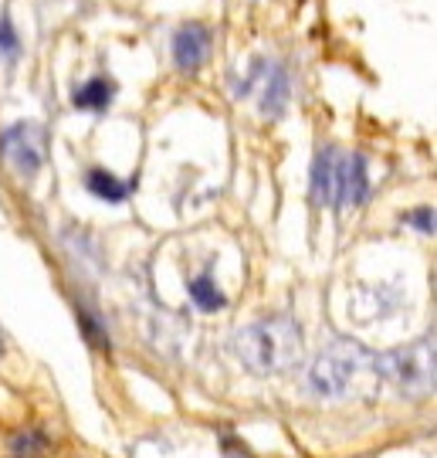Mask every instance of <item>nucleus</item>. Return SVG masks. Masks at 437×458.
<instances>
[{
  "label": "nucleus",
  "instance_id": "nucleus-1",
  "mask_svg": "<svg viewBox=\"0 0 437 458\" xmlns=\"http://www.w3.org/2000/svg\"><path fill=\"white\" fill-rule=\"evenodd\" d=\"M373 384H376V357L353 340L329 344L308 367V387L325 401L357 397L373 391Z\"/></svg>",
  "mask_w": 437,
  "mask_h": 458
},
{
  "label": "nucleus",
  "instance_id": "nucleus-2",
  "mask_svg": "<svg viewBox=\"0 0 437 458\" xmlns=\"http://www.w3.org/2000/svg\"><path fill=\"white\" fill-rule=\"evenodd\" d=\"M302 329L289 316H268L244 327L234 340L238 360L258 377L282 374L302 360Z\"/></svg>",
  "mask_w": 437,
  "mask_h": 458
},
{
  "label": "nucleus",
  "instance_id": "nucleus-3",
  "mask_svg": "<svg viewBox=\"0 0 437 458\" xmlns=\"http://www.w3.org/2000/svg\"><path fill=\"white\" fill-rule=\"evenodd\" d=\"M376 377H383L407 397L434 391V340H417L376 357Z\"/></svg>",
  "mask_w": 437,
  "mask_h": 458
},
{
  "label": "nucleus",
  "instance_id": "nucleus-4",
  "mask_svg": "<svg viewBox=\"0 0 437 458\" xmlns=\"http://www.w3.org/2000/svg\"><path fill=\"white\" fill-rule=\"evenodd\" d=\"M0 157L4 164L11 166L21 177H34L41 166H45V157H48V140H45V130L38 123H14L0 132Z\"/></svg>",
  "mask_w": 437,
  "mask_h": 458
},
{
  "label": "nucleus",
  "instance_id": "nucleus-5",
  "mask_svg": "<svg viewBox=\"0 0 437 458\" xmlns=\"http://www.w3.org/2000/svg\"><path fill=\"white\" fill-rule=\"evenodd\" d=\"M255 85H261V113L272 115V119L282 115L285 102H289V75H285V68L275 65V62H258L251 68V75L244 79L241 89H238V96H244Z\"/></svg>",
  "mask_w": 437,
  "mask_h": 458
},
{
  "label": "nucleus",
  "instance_id": "nucleus-6",
  "mask_svg": "<svg viewBox=\"0 0 437 458\" xmlns=\"http://www.w3.org/2000/svg\"><path fill=\"white\" fill-rule=\"evenodd\" d=\"M370 197V177H366V160L363 153H349L336 160V208H359Z\"/></svg>",
  "mask_w": 437,
  "mask_h": 458
},
{
  "label": "nucleus",
  "instance_id": "nucleus-7",
  "mask_svg": "<svg viewBox=\"0 0 437 458\" xmlns=\"http://www.w3.org/2000/svg\"><path fill=\"white\" fill-rule=\"evenodd\" d=\"M211 51V31L204 24H183L173 38V62L183 72H197Z\"/></svg>",
  "mask_w": 437,
  "mask_h": 458
},
{
  "label": "nucleus",
  "instance_id": "nucleus-8",
  "mask_svg": "<svg viewBox=\"0 0 437 458\" xmlns=\"http://www.w3.org/2000/svg\"><path fill=\"white\" fill-rule=\"evenodd\" d=\"M336 160H340V153L332 147H325L315 153L312 181H308V191H312V204H315V208H329L332 197H336Z\"/></svg>",
  "mask_w": 437,
  "mask_h": 458
},
{
  "label": "nucleus",
  "instance_id": "nucleus-9",
  "mask_svg": "<svg viewBox=\"0 0 437 458\" xmlns=\"http://www.w3.org/2000/svg\"><path fill=\"white\" fill-rule=\"evenodd\" d=\"M113 96H115V85L109 82V79H88V82L81 85V89H75L71 102H75L79 109H92V113H102V109L113 102Z\"/></svg>",
  "mask_w": 437,
  "mask_h": 458
},
{
  "label": "nucleus",
  "instance_id": "nucleus-10",
  "mask_svg": "<svg viewBox=\"0 0 437 458\" xmlns=\"http://www.w3.org/2000/svg\"><path fill=\"white\" fill-rule=\"evenodd\" d=\"M88 191L98 197V200H109V204H119V200H126V194L132 191V183L126 181H115L113 174H105V170H88Z\"/></svg>",
  "mask_w": 437,
  "mask_h": 458
},
{
  "label": "nucleus",
  "instance_id": "nucleus-11",
  "mask_svg": "<svg viewBox=\"0 0 437 458\" xmlns=\"http://www.w3.org/2000/svg\"><path fill=\"white\" fill-rule=\"evenodd\" d=\"M190 299H194L197 306L204 312H217V310H224V293L214 285V278L211 276H200L190 282Z\"/></svg>",
  "mask_w": 437,
  "mask_h": 458
},
{
  "label": "nucleus",
  "instance_id": "nucleus-12",
  "mask_svg": "<svg viewBox=\"0 0 437 458\" xmlns=\"http://www.w3.org/2000/svg\"><path fill=\"white\" fill-rule=\"evenodd\" d=\"M45 448H48V442L38 431H17L11 438V455L14 458H41Z\"/></svg>",
  "mask_w": 437,
  "mask_h": 458
},
{
  "label": "nucleus",
  "instance_id": "nucleus-13",
  "mask_svg": "<svg viewBox=\"0 0 437 458\" xmlns=\"http://www.w3.org/2000/svg\"><path fill=\"white\" fill-rule=\"evenodd\" d=\"M79 319H81V333L88 336V344H96V346H102V350H109V336L98 329V323L88 316V312H79Z\"/></svg>",
  "mask_w": 437,
  "mask_h": 458
},
{
  "label": "nucleus",
  "instance_id": "nucleus-14",
  "mask_svg": "<svg viewBox=\"0 0 437 458\" xmlns=\"http://www.w3.org/2000/svg\"><path fill=\"white\" fill-rule=\"evenodd\" d=\"M0 51H4V55H14L17 51V34H14V28H11V17L7 14L0 17Z\"/></svg>",
  "mask_w": 437,
  "mask_h": 458
},
{
  "label": "nucleus",
  "instance_id": "nucleus-15",
  "mask_svg": "<svg viewBox=\"0 0 437 458\" xmlns=\"http://www.w3.org/2000/svg\"><path fill=\"white\" fill-rule=\"evenodd\" d=\"M407 221L421 231H434V211H431V208H421V211L407 214Z\"/></svg>",
  "mask_w": 437,
  "mask_h": 458
}]
</instances>
